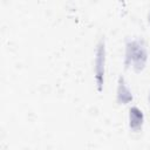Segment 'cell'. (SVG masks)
<instances>
[{
    "instance_id": "obj_5",
    "label": "cell",
    "mask_w": 150,
    "mask_h": 150,
    "mask_svg": "<svg viewBox=\"0 0 150 150\" xmlns=\"http://www.w3.org/2000/svg\"><path fill=\"white\" fill-rule=\"evenodd\" d=\"M146 100H148V103L150 104V88H149V91H148V97H146Z\"/></svg>"
},
{
    "instance_id": "obj_3",
    "label": "cell",
    "mask_w": 150,
    "mask_h": 150,
    "mask_svg": "<svg viewBox=\"0 0 150 150\" xmlns=\"http://www.w3.org/2000/svg\"><path fill=\"white\" fill-rule=\"evenodd\" d=\"M144 120H145L144 112L139 107H137L135 104L129 107V110H128V127L132 132H139L143 129Z\"/></svg>"
},
{
    "instance_id": "obj_1",
    "label": "cell",
    "mask_w": 150,
    "mask_h": 150,
    "mask_svg": "<svg viewBox=\"0 0 150 150\" xmlns=\"http://www.w3.org/2000/svg\"><path fill=\"white\" fill-rule=\"evenodd\" d=\"M149 59L146 43L142 36H130L124 43V67L135 73L144 70Z\"/></svg>"
},
{
    "instance_id": "obj_2",
    "label": "cell",
    "mask_w": 150,
    "mask_h": 150,
    "mask_svg": "<svg viewBox=\"0 0 150 150\" xmlns=\"http://www.w3.org/2000/svg\"><path fill=\"white\" fill-rule=\"evenodd\" d=\"M105 63H107V47L104 36L100 38L95 47V59H94V79L96 83V89L102 93L105 82Z\"/></svg>"
},
{
    "instance_id": "obj_6",
    "label": "cell",
    "mask_w": 150,
    "mask_h": 150,
    "mask_svg": "<svg viewBox=\"0 0 150 150\" xmlns=\"http://www.w3.org/2000/svg\"><path fill=\"white\" fill-rule=\"evenodd\" d=\"M148 22H149V25H150V8H149V11H148Z\"/></svg>"
},
{
    "instance_id": "obj_4",
    "label": "cell",
    "mask_w": 150,
    "mask_h": 150,
    "mask_svg": "<svg viewBox=\"0 0 150 150\" xmlns=\"http://www.w3.org/2000/svg\"><path fill=\"white\" fill-rule=\"evenodd\" d=\"M134 101V94L128 86L123 75H120L117 79L116 87V102L117 104H129Z\"/></svg>"
}]
</instances>
